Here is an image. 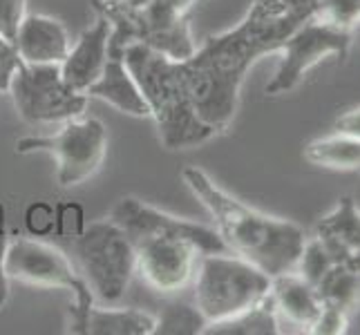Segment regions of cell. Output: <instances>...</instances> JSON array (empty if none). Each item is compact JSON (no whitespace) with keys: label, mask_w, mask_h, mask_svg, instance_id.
<instances>
[{"label":"cell","mask_w":360,"mask_h":335,"mask_svg":"<svg viewBox=\"0 0 360 335\" xmlns=\"http://www.w3.org/2000/svg\"><path fill=\"white\" fill-rule=\"evenodd\" d=\"M320 0H253L233 29L208 36L184 60V81L193 107L208 128L224 132L238 114L248 70L259 58L280 52L302 22L316 18Z\"/></svg>","instance_id":"1"},{"label":"cell","mask_w":360,"mask_h":335,"mask_svg":"<svg viewBox=\"0 0 360 335\" xmlns=\"http://www.w3.org/2000/svg\"><path fill=\"white\" fill-rule=\"evenodd\" d=\"M181 179L208 210L229 253L251 262L259 270H264L269 277L295 270L309 237L297 223L266 215L262 210L240 202L238 197L221 190L197 166L184 168Z\"/></svg>","instance_id":"2"},{"label":"cell","mask_w":360,"mask_h":335,"mask_svg":"<svg viewBox=\"0 0 360 335\" xmlns=\"http://www.w3.org/2000/svg\"><path fill=\"white\" fill-rule=\"evenodd\" d=\"M123 60L139 83L161 145L168 150H186L208 143L217 134L197 117L179 60H172L143 43H132L123 49Z\"/></svg>","instance_id":"3"},{"label":"cell","mask_w":360,"mask_h":335,"mask_svg":"<svg viewBox=\"0 0 360 335\" xmlns=\"http://www.w3.org/2000/svg\"><path fill=\"white\" fill-rule=\"evenodd\" d=\"M197 0H150L143 9L132 11L115 5L112 0H92L96 16L112 25L110 34V56H123V49L132 43H143L172 60H188L197 43L186 18Z\"/></svg>","instance_id":"4"},{"label":"cell","mask_w":360,"mask_h":335,"mask_svg":"<svg viewBox=\"0 0 360 335\" xmlns=\"http://www.w3.org/2000/svg\"><path fill=\"white\" fill-rule=\"evenodd\" d=\"M7 277L36 289H60L72 293L68 308L65 333L85 335L88 315L94 306V295L79 268L58 246L41 242L39 237L9 239L5 257Z\"/></svg>","instance_id":"5"},{"label":"cell","mask_w":360,"mask_h":335,"mask_svg":"<svg viewBox=\"0 0 360 335\" xmlns=\"http://www.w3.org/2000/svg\"><path fill=\"white\" fill-rule=\"evenodd\" d=\"M271 277L233 253L200 255L195 268V304L208 324L253 308L269 295Z\"/></svg>","instance_id":"6"},{"label":"cell","mask_w":360,"mask_h":335,"mask_svg":"<svg viewBox=\"0 0 360 335\" xmlns=\"http://www.w3.org/2000/svg\"><path fill=\"white\" fill-rule=\"evenodd\" d=\"M70 251L94 300L108 306L121 302L136 266L134 244L128 232L110 217L90 221L81 235L70 239Z\"/></svg>","instance_id":"7"},{"label":"cell","mask_w":360,"mask_h":335,"mask_svg":"<svg viewBox=\"0 0 360 335\" xmlns=\"http://www.w3.org/2000/svg\"><path fill=\"white\" fill-rule=\"evenodd\" d=\"M47 152L56 159V181L60 188H74L88 181L101 168L108 152V128L101 119L79 117L63 123L56 134L22 136L16 155Z\"/></svg>","instance_id":"8"},{"label":"cell","mask_w":360,"mask_h":335,"mask_svg":"<svg viewBox=\"0 0 360 335\" xmlns=\"http://www.w3.org/2000/svg\"><path fill=\"white\" fill-rule=\"evenodd\" d=\"M9 94L18 117L32 126L65 123L79 119L88 110V94L74 92L63 81L60 65L22 63L9 85Z\"/></svg>","instance_id":"9"},{"label":"cell","mask_w":360,"mask_h":335,"mask_svg":"<svg viewBox=\"0 0 360 335\" xmlns=\"http://www.w3.org/2000/svg\"><path fill=\"white\" fill-rule=\"evenodd\" d=\"M349 29H340L336 25H329L320 18L302 22L280 47V65L276 74H273V79L266 83L264 92L271 96L291 92L304 79V74L314 65H318L320 60L329 56H336L342 60L349 54Z\"/></svg>","instance_id":"10"},{"label":"cell","mask_w":360,"mask_h":335,"mask_svg":"<svg viewBox=\"0 0 360 335\" xmlns=\"http://www.w3.org/2000/svg\"><path fill=\"white\" fill-rule=\"evenodd\" d=\"M110 219L128 232L132 244L143 237H177L191 242L202 255L206 253H229L215 228L197 223L184 217H175L166 210L155 208L136 197H123L110 210Z\"/></svg>","instance_id":"11"},{"label":"cell","mask_w":360,"mask_h":335,"mask_svg":"<svg viewBox=\"0 0 360 335\" xmlns=\"http://www.w3.org/2000/svg\"><path fill=\"white\" fill-rule=\"evenodd\" d=\"M134 272L157 293H177L195 275L200 251L177 237H143L134 242Z\"/></svg>","instance_id":"12"},{"label":"cell","mask_w":360,"mask_h":335,"mask_svg":"<svg viewBox=\"0 0 360 335\" xmlns=\"http://www.w3.org/2000/svg\"><path fill=\"white\" fill-rule=\"evenodd\" d=\"M110 34L112 25L103 16H96L94 25H90L70 47L60 63V74L74 92L85 94L103 74L110 58Z\"/></svg>","instance_id":"13"},{"label":"cell","mask_w":360,"mask_h":335,"mask_svg":"<svg viewBox=\"0 0 360 335\" xmlns=\"http://www.w3.org/2000/svg\"><path fill=\"white\" fill-rule=\"evenodd\" d=\"M14 45L22 63L60 65L72 47V39L68 27L58 18L27 14L14 36Z\"/></svg>","instance_id":"14"},{"label":"cell","mask_w":360,"mask_h":335,"mask_svg":"<svg viewBox=\"0 0 360 335\" xmlns=\"http://www.w3.org/2000/svg\"><path fill=\"white\" fill-rule=\"evenodd\" d=\"M269 295L278 317H284L295 327H302L307 333L322 313V300L318 297V291L295 270L271 277Z\"/></svg>","instance_id":"15"},{"label":"cell","mask_w":360,"mask_h":335,"mask_svg":"<svg viewBox=\"0 0 360 335\" xmlns=\"http://www.w3.org/2000/svg\"><path fill=\"white\" fill-rule=\"evenodd\" d=\"M85 94L112 105L128 117H150V110H148V103L139 90V83L134 81L123 56H110L103 74Z\"/></svg>","instance_id":"16"},{"label":"cell","mask_w":360,"mask_h":335,"mask_svg":"<svg viewBox=\"0 0 360 335\" xmlns=\"http://www.w3.org/2000/svg\"><path fill=\"white\" fill-rule=\"evenodd\" d=\"M314 235L325 242L338 262H345L352 253L360 251V210L356 208L352 197H342L338 206L329 215L322 217Z\"/></svg>","instance_id":"17"},{"label":"cell","mask_w":360,"mask_h":335,"mask_svg":"<svg viewBox=\"0 0 360 335\" xmlns=\"http://www.w3.org/2000/svg\"><path fill=\"white\" fill-rule=\"evenodd\" d=\"M157 317L139 308H96L88 315L85 335H153Z\"/></svg>","instance_id":"18"},{"label":"cell","mask_w":360,"mask_h":335,"mask_svg":"<svg viewBox=\"0 0 360 335\" xmlns=\"http://www.w3.org/2000/svg\"><path fill=\"white\" fill-rule=\"evenodd\" d=\"M314 289L318 291V297L325 306L352 313V308H356L360 302V272L345 262H338L320 277Z\"/></svg>","instance_id":"19"},{"label":"cell","mask_w":360,"mask_h":335,"mask_svg":"<svg viewBox=\"0 0 360 335\" xmlns=\"http://www.w3.org/2000/svg\"><path fill=\"white\" fill-rule=\"evenodd\" d=\"M309 164L329 170H358L360 168V139L342 134L322 136L304 147Z\"/></svg>","instance_id":"20"},{"label":"cell","mask_w":360,"mask_h":335,"mask_svg":"<svg viewBox=\"0 0 360 335\" xmlns=\"http://www.w3.org/2000/svg\"><path fill=\"white\" fill-rule=\"evenodd\" d=\"M276 333H280V329H278V313L271 302V295H266L262 302L240 315L206 327V335H276Z\"/></svg>","instance_id":"21"},{"label":"cell","mask_w":360,"mask_h":335,"mask_svg":"<svg viewBox=\"0 0 360 335\" xmlns=\"http://www.w3.org/2000/svg\"><path fill=\"white\" fill-rule=\"evenodd\" d=\"M155 317L153 335H204L208 327V320L195 302H170Z\"/></svg>","instance_id":"22"},{"label":"cell","mask_w":360,"mask_h":335,"mask_svg":"<svg viewBox=\"0 0 360 335\" xmlns=\"http://www.w3.org/2000/svg\"><path fill=\"white\" fill-rule=\"evenodd\" d=\"M316 18L352 32V27L360 20V0H320Z\"/></svg>","instance_id":"23"},{"label":"cell","mask_w":360,"mask_h":335,"mask_svg":"<svg viewBox=\"0 0 360 335\" xmlns=\"http://www.w3.org/2000/svg\"><path fill=\"white\" fill-rule=\"evenodd\" d=\"M56 226V210L45 202H34L25 210V228L32 237H49L54 235Z\"/></svg>","instance_id":"24"},{"label":"cell","mask_w":360,"mask_h":335,"mask_svg":"<svg viewBox=\"0 0 360 335\" xmlns=\"http://www.w3.org/2000/svg\"><path fill=\"white\" fill-rule=\"evenodd\" d=\"M56 210V226H54V237L60 239H74L81 230L85 228V215L79 204H58L54 206Z\"/></svg>","instance_id":"25"},{"label":"cell","mask_w":360,"mask_h":335,"mask_svg":"<svg viewBox=\"0 0 360 335\" xmlns=\"http://www.w3.org/2000/svg\"><path fill=\"white\" fill-rule=\"evenodd\" d=\"M25 16H27V0H0V34L14 41Z\"/></svg>","instance_id":"26"},{"label":"cell","mask_w":360,"mask_h":335,"mask_svg":"<svg viewBox=\"0 0 360 335\" xmlns=\"http://www.w3.org/2000/svg\"><path fill=\"white\" fill-rule=\"evenodd\" d=\"M347 327H349V313L340 311V308L322 304V313L316 320V324L309 329V333H314V335H342V333H347Z\"/></svg>","instance_id":"27"},{"label":"cell","mask_w":360,"mask_h":335,"mask_svg":"<svg viewBox=\"0 0 360 335\" xmlns=\"http://www.w3.org/2000/svg\"><path fill=\"white\" fill-rule=\"evenodd\" d=\"M22 60L18 56V49L14 41H9L7 36L0 34V92H9V85Z\"/></svg>","instance_id":"28"},{"label":"cell","mask_w":360,"mask_h":335,"mask_svg":"<svg viewBox=\"0 0 360 335\" xmlns=\"http://www.w3.org/2000/svg\"><path fill=\"white\" fill-rule=\"evenodd\" d=\"M5 206L0 204V306H5L9 297V277L5 270V257H7V246H9V232H7V219H5Z\"/></svg>","instance_id":"29"},{"label":"cell","mask_w":360,"mask_h":335,"mask_svg":"<svg viewBox=\"0 0 360 335\" xmlns=\"http://www.w3.org/2000/svg\"><path fill=\"white\" fill-rule=\"evenodd\" d=\"M333 132L342 136H352V139H360V107L340 114L336 123H333Z\"/></svg>","instance_id":"30"},{"label":"cell","mask_w":360,"mask_h":335,"mask_svg":"<svg viewBox=\"0 0 360 335\" xmlns=\"http://www.w3.org/2000/svg\"><path fill=\"white\" fill-rule=\"evenodd\" d=\"M115 5H119V7H123V9H132V11H139V9H143L150 0H112Z\"/></svg>","instance_id":"31"}]
</instances>
